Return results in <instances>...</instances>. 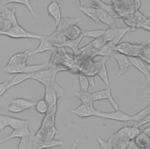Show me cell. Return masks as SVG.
<instances>
[{"mask_svg":"<svg viewBox=\"0 0 150 149\" xmlns=\"http://www.w3.org/2000/svg\"><path fill=\"white\" fill-rule=\"evenodd\" d=\"M99 8L104 9V11H105L107 12H108L109 14H110L111 16H112L114 18H116L117 17V14L112 7V5H110V4H105L104 2H103L100 6Z\"/></svg>","mask_w":150,"mask_h":149,"instance_id":"b9f144b4","label":"cell"},{"mask_svg":"<svg viewBox=\"0 0 150 149\" xmlns=\"http://www.w3.org/2000/svg\"><path fill=\"white\" fill-rule=\"evenodd\" d=\"M141 131V130L139 129V127L134 124L132 126H129L125 124V125L121 129H120L112 136L117 138L132 140Z\"/></svg>","mask_w":150,"mask_h":149,"instance_id":"8992f818","label":"cell"},{"mask_svg":"<svg viewBox=\"0 0 150 149\" xmlns=\"http://www.w3.org/2000/svg\"><path fill=\"white\" fill-rule=\"evenodd\" d=\"M96 116L126 123L128 121L132 120L133 115H129L120 110H118L113 112H103L98 111Z\"/></svg>","mask_w":150,"mask_h":149,"instance_id":"5b68a950","label":"cell"},{"mask_svg":"<svg viewBox=\"0 0 150 149\" xmlns=\"http://www.w3.org/2000/svg\"><path fill=\"white\" fill-rule=\"evenodd\" d=\"M135 143L140 148L145 149L150 141V137L142 130L134 138Z\"/></svg>","mask_w":150,"mask_h":149,"instance_id":"4316f807","label":"cell"},{"mask_svg":"<svg viewBox=\"0 0 150 149\" xmlns=\"http://www.w3.org/2000/svg\"><path fill=\"white\" fill-rule=\"evenodd\" d=\"M9 82L5 81L0 84V96L2 97L5 92L9 89L8 88Z\"/></svg>","mask_w":150,"mask_h":149,"instance_id":"f6af8a7d","label":"cell"},{"mask_svg":"<svg viewBox=\"0 0 150 149\" xmlns=\"http://www.w3.org/2000/svg\"><path fill=\"white\" fill-rule=\"evenodd\" d=\"M149 113H150V104L147 107L141 110L137 114L133 115L132 121L134 122V124H137L138 122L142 120Z\"/></svg>","mask_w":150,"mask_h":149,"instance_id":"d6a6232c","label":"cell"},{"mask_svg":"<svg viewBox=\"0 0 150 149\" xmlns=\"http://www.w3.org/2000/svg\"><path fill=\"white\" fill-rule=\"evenodd\" d=\"M145 149H150V141H149V143L148 145L146 147V148H145Z\"/></svg>","mask_w":150,"mask_h":149,"instance_id":"db71d44e","label":"cell"},{"mask_svg":"<svg viewBox=\"0 0 150 149\" xmlns=\"http://www.w3.org/2000/svg\"><path fill=\"white\" fill-rule=\"evenodd\" d=\"M109 57L107 56H103V57L97 62V75L100 77L101 80L104 82L106 86L110 85V81L108 77V73L106 69L105 63L108 59Z\"/></svg>","mask_w":150,"mask_h":149,"instance_id":"7c38bea8","label":"cell"},{"mask_svg":"<svg viewBox=\"0 0 150 149\" xmlns=\"http://www.w3.org/2000/svg\"><path fill=\"white\" fill-rule=\"evenodd\" d=\"M8 110L10 112L15 113H20V112L25 110V109L23 108H22L19 105H18L16 103H11V104L8 106Z\"/></svg>","mask_w":150,"mask_h":149,"instance_id":"7bdbcfd3","label":"cell"},{"mask_svg":"<svg viewBox=\"0 0 150 149\" xmlns=\"http://www.w3.org/2000/svg\"><path fill=\"white\" fill-rule=\"evenodd\" d=\"M2 35H5L8 36L11 38L13 39H35L40 40L43 38L45 36L42 34H39L34 33L30 32H29L25 29H23L19 25L13 26L10 30L6 32H1L0 33Z\"/></svg>","mask_w":150,"mask_h":149,"instance_id":"7a4b0ae2","label":"cell"},{"mask_svg":"<svg viewBox=\"0 0 150 149\" xmlns=\"http://www.w3.org/2000/svg\"><path fill=\"white\" fill-rule=\"evenodd\" d=\"M79 141V138H77L73 143V144H72V145H71V147H70V149H76V146H77V145Z\"/></svg>","mask_w":150,"mask_h":149,"instance_id":"f907efd6","label":"cell"},{"mask_svg":"<svg viewBox=\"0 0 150 149\" xmlns=\"http://www.w3.org/2000/svg\"><path fill=\"white\" fill-rule=\"evenodd\" d=\"M79 80L80 86V90L87 91L88 86L90 85L87 76H86L82 72H80L79 74Z\"/></svg>","mask_w":150,"mask_h":149,"instance_id":"e575fe53","label":"cell"},{"mask_svg":"<svg viewBox=\"0 0 150 149\" xmlns=\"http://www.w3.org/2000/svg\"><path fill=\"white\" fill-rule=\"evenodd\" d=\"M40 40V43L39 46L33 51H31V55L36 54L38 53H42L47 51H51L52 52L57 51V47L53 46L45 36L43 38L41 39Z\"/></svg>","mask_w":150,"mask_h":149,"instance_id":"2e32d148","label":"cell"},{"mask_svg":"<svg viewBox=\"0 0 150 149\" xmlns=\"http://www.w3.org/2000/svg\"><path fill=\"white\" fill-rule=\"evenodd\" d=\"M66 68L59 67L58 65L54 67H49L47 69H44L35 73L32 78L43 84L45 87L53 86L56 82V74L60 71H64Z\"/></svg>","mask_w":150,"mask_h":149,"instance_id":"6da1fadb","label":"cell"},{"mask_svg":"<svg viewBox=\"0 0 150 149\" xmlns=\"http://www.w3.org/2000/svg\"><path fill=\"white\" fill-rule=\"evenodd\" d=\"M82 32L83 30H81V29L78 26L75 25L71 26L66 32L67 39L69 40L75 39L82 35Z\"/></svg>","mask_w":150,"mask_h":149,"instance_id":"4dcf8cb0","label":"cell"},{"mask_svg":"<svg viewBox=\"0 0 150 149\" xmlns=\"http://www.w3.org/2000/svg\"><path fill=\"white\" fill-rule=\"evenodd\" d=\"M64 142L62 140H42L37 143V149H47L57 146H63Z\"/></svg>","mask_w":150,"mask_h":149,"instance_id":"ffe728a7","label":"cell"},{"mask_svg":"<svg viewBox=\"0 0 150 149\" xmlns=\"http://www.w3.org/2000/svg\"><path fill=\"white\" fill-rule=\"evenodd\" d=\"M37 143L35 141V137L33 138L31 135L21 138L18 146V149H37Z\"/></svg>","mask_w":150,"mask_h":149,"instance_id":"cb8c5ba5","label":"cell"},{"mask_svg":"<svg viewBox=\"0 0 150 149\" xmlns=\"http://www.w3.org/2000/svg\"><path fill=\"white\" fill-rule=\"evenodd\" d=\"M147 67H148V71H149V72H150V64H148V63H147Z\"/></svg>","mask_w":150,"mask_h":149,"instance_id":"11a10c76","label":"cell"},{"mask_svg":"<svg viewBox=\"0 0 150 149\" xmlns=\"http://www.w3.org/2000/svg\"><path fill=\"white\" fill-rule=\"evenodd\" d=\"M47 11L50 16L54 20L55 25L57 26L62 19L60 4L56 0H52V2L47 7Z\"/></svg>","mask_w":150,"mask_h":149,"instance_id":"4fadbf2b","label":"cell"},{"mask_svg":"<svg viewBox=\"0 0 150 149\" xmlns=\"http://www.w3.org/2000/svg\"><path fill=\"white\" fill-rule=\"evenodd\" d=\"M138 27H141L150 31V18H146V19L139 25Z\"/></svg>","mask_w":150,"mask_h":149,"instance_id":"bcb514c9","label":"cell"},{"mask_svg":"<svg viewBox=\"0 0 150 149\" xmlns=\"http://www.w3.org/2000/svg\"><path fill=\"white\" fill-rule=\"evenodd\" d=\"M105 30L98 29V30H83L82 34L83 37H90L94 39H97L103 37L105 34Z\"/></svg>","mask_w":150,"mask_h":149,"instance_id":"1f68e13d","label":"cell"},{"mask_svg":"<svg viewBox=\"0 0 150 149\" xmlns=\"http://www.w3.org/2000/svg\"><path fill=\"white\" fill-rule=\"evenodd\" d=\"M33 74H34L23 73V72H19V73L15 74V75L13 77V78L12 79V80L9 82V84H8L9 89L13 86L20 84L21 83L24 82L25 81H26L29 78H32Z\"/></svg>","mask_w":150,"mask_h":149,"instance_id":"603a6c76","label":"cell"},{"mask_svg":"<svg viewBox=\"0 0 150 149\" xmlns=\"http://www.w3.org/2000/svg\"><path fill=\"white\" fill-rule=\"evenodd\" d=\"M129 59L132 65L135 67L139 71H140L142 74H143L149 84L150 86V76H149V72L148 71L147 67V63L144 61L142 58L139 57H132V56H128Z\"/></svg>","mask_w":150,"mask_h":149,"instance_id":"30bf717a","label":"cell"},{"mask_svg":"<svg viewBox=\"0 0 150 149\" xmlns=\"http://www.w3.org/2000/svg\"><path fill=\"white\" fill-rule=\"evenodd\" d=\"M13 26L14 25L11 21L0 17V33L8 32Z\"/></svg>","mask_w":150,"mask_h":149,"instance_id":"8d00e7d4","label":"cell"},{"mask_svg":"<svg viewBox=\"0 0 150 149\" xmlns=\"http://www.w3.org/2000/svg\"><path fill=\"white\" fill-rule=\"evenodd\" d=\"M107 42L104 38V37H101L97 39H95L93 41H92L90 43H89L87 46L88 47H92L94 50H97L103 46L104 44H105Z\"/></svg>","mask_w":150,"mask_h":149,"instance_id":"f35d334b","label":"cell"},{"mask_svg":"<svg viewBox=\"0 0 150 149\" xmlns=\"http://www.w3.org/2000/svg\"><path fill=\"white\" fill-rule=\"evenodd\" d=\"M93 2H94L99 8V6L103 3V2L101 0H91Z\"/></svg>","mask_w":150,"mask_h":149,"instance_id":"f5cc1de1","label":"cell"},{"mask_svg":"<svg viewBox=\"0 0 150 149\" xmlns=\"http://www.w3.org/2000/svg\"><path fill=\"white\" fill-rule=\"evenodd\" d=\"M49 67V63H45L40 64H34V65H28L26 64L20 72L23 73H29V74H35L40 70L46 69Z\"/></svg>","mask_w":150,"mask_h":149,"instance_id":"484cf974","label":"cell"},{"mask_svg":"<svg viewBox=\"0 0 150 149\" xmlns=\"http://www.w3.org/2000/svg\"><path fill=\"white\" fill-rule=\"evenodd\" d=\"M49 104L44 98L37 101L35 105L36 111L40 114H46L49 110Z\"/></svg>","mask_w":150,"mask_h":149,"instance_id":"836d02e7","label":"cell"},{"mask_svg":"<svg viewBox=\"0 0 150 149\" xmlns=\"http://www.w3.org/2000/svg\"><path fill=\"white\" fill-rule=\"evenodd\" d=\"M139 57L146 63L150 64V44L144 46Z\"/></svg>","mask_w":150,"mask_h":149,"instance_id":"ab89813d","label":"cell"},{"mask_svg":"<svg viewBox=\"0 0 150 149\" xmlns=\"http://www.w3.org/2000/svg\"><path fill=\"white\" fill-rule=\"evenodd\" d=\"M142 131L145 133L146 135H148L149 137H150V127H146L145 128V129H144L142 130Z\"/></svg>","mask_w":150,"mask_h":149,"instance_id":"816d5d0a","label":"cell"},{"mask_svg":"<svg viewBox=\"0 0 150 149\" xmlns=\"http://www.w3.org/2000/svg\"><path fill=\"white\" fill-rule=\"evenodd\" d=\"M64 92V89L59 85L57 82L53 86L45 87L44 99L49 104V106H57V101L63 95Z\"/></svg>","mask_w":150,"mask_h":149,"instance_id":"3957f363","label":"cell"},{"mask_svg":"<svg viewBox=\"0 0 150 149\" xmlns=\"http://www.w3.org/2000/svg\"><path fill=\"white\" fill-rule=\"evenodd\" d=\"M11 103H16L22 108H23L25 110L30 109L33 107H35V105L37 103V101H33L28 100L23 98H15L13 99Z\"/></svg>","mask_w":150,"mask_h":149,"instance_id":"f1b7e54d","label":"cell"},{"mask_svg":"<svg viewBox=\"0 0 150 149\" xmlns=\"http://www.w3.org/2000/svg\"><path fill=\"white\" fill-rule=\"evenodd\" d=\"M47 39L54 46L57 47H64L67 37L66 32L54 30L50 35L46 37Z\"/></svg>","mask_w":150,"mask_h":149,"instance_id":"9a60e30c","label":"cell"},{"mask_svg":"<svg viewBox=\"0 0 150 149\" xmlns=\"http://www.w3.org/2000/svg\"><path fill=\"white\" fill-rule=\"evenodd\" d=\"M111 57H112L116 60L118 64L119 68L118 76L124 74L126 72L128 68L130 65H132L128 56H126L125 54L118 51H115Z\"/></svg>","mask_w":150,"mask_h":149,"instance_id":"52a82bcc","label":"cell"},{"mask_svg":"<svg viewBox=\"0 0 150 149\" xmlns=\"http://www.w3.org/2000/svg\"><path fill=\"white\" fill-rule=\"evenodd\" d=\"M31 51L27 50L13 55L9 60L6 66H18L26 64V60L28 57L31 56Z\"/></svg>","mask_w":150,"mask_h":149,"instance_id":"8fae6325","label":"cell"},{"mask_svg":"<svg viewBox=\"0 0 150 149\" xmlns=\"http://www.w3.org/2000/svg\"><path fill=\"white\" fill-rule=\"evenodd\" d=\"M79 9L83 13H84L86 16L91 18L96 25H98L101 23L97 11V8L79 6Z\"/></svg>","mask_w":150,"mask_h":149,"instance_id":"7402d4cb","label":"cell"},{"mask_svg":"<svg viewBox=\"0 0 150 149\" xmlns=\"http://www.w3.org/2000/svg\"><path fill=\"white\" fill-rule=\"evenodd\" d=\"M145 43L135 44L128 42H123L118 44L116 47V51L125 54L127 56L139 57Z\"/></svg>","mask_w":150,"mask_h":149,"instance_id":"277c9868","label":"cell"},{"mask_svg":"<svg viewBox=\"0 0 150 149\" xmlns=\"http://www.w3.org/2000/svg\"><path fill=\"white\" fill-rule=\"evenodd\" d=\"M131 28L129 27H124V28H120L117 27V32H116V35L115 37L110 41L108 42V44L114 48L115 49L116 46L118 44L119 41L121 40V39L123 37V36L128 32L131 30ZM116 50V49H115Z\"/></svg>","mask_w":150,"mask_h":149,"instance_id":"d4e9b609","label":"cell"},{"mask_svg":"<svg viewBox=\"0 0 150 149\" xmlns=\"http://www.w3.org/2000/svg\"><path fill=\"white\" fill-rule=\"evenodd\" d=\"M150 122V113L149 115H148L145 118H144L142 120H141L139 122H138L137 124H134V125L138 126V127H139L140 126L144 125Z\"/></svg>","mask_w":150,"mask_h":149,"instance_id":"7dc6e473","label":"cell"},{"mask_svg":"<svg viewBox=\"0 0 150 149\" xmlns=\"http://www.w3.org/2000/svg\"><path fill=\"white\" fill-rule=\"evenodd\" d=\"M11 116L6 115H0V130L3 131V130L7 126H9V123L11 120Z\"/></svg>","mask_w":150,"mask_h":149,"instance_id":"60d3db41","label":"cell"},{"mask_svg":"<svg viewBox=\"0 0 150 149\" xmlns=\"http://www.w3.org/2000/svg\"><path fill=\"white\" fill-rule=\"evenodd\" d=\"M79 2H80V6L94 7L97 8H98V6L91 0H79Z\"/></svg>","mask_w":150,"mask_h":149,"instance_id":"ee69618b","label":"cell"},{"mask_svg":"<svg viewBox=\"0 0 150 149\" xmlns=\"http://www.w3.org/2000/svg\"><path fill=\"white\" fill-rule=\"evenodd\" d=\"M94 76H93V75H89V76H87V78H88V79L90 84L91 86H94Z\"/></svg>","mask_w":150,"mask_h":149,"instance_id":"681fc988","label":"cell"},{"mask_svg":"<svg viewBox=\"0 0 150 149\" xmlns=\"http://www.w3.org/2000/svg\"><path fill=\"white\" fill-rule=\"evenodd\" d=\"M69 111L80 118H83L93 116H96L98 110L96 109L93 106L81 103L76 109H70Z\"/></svg>","mask_w":150,"mask_h":149,"instance_id":"ba28073f","label":"cell"},{"mask_svg":"<svg viewBox=\"0 0 150 149\" xmlns=\"http://www.w3.org/2000/svg\"><path fill=\"white\" fill-rule=\"evenodd\" d=\"M117 28L116 26H114L109 27V28L105 30V34L103 37L107 43L111 41L115 37L117 32Z\"/></svg>","mask_w":150,"mask_h":149,"instance_id":"74e56055","label":"cell"},{"mask_svg":"<svg viewBox=\"0 0 150 149\" xmlns=\"http://www.w3.org/2000/svg\"><path fill=\"white\" fill-rule=\"evenodd\" d=\"M9 3H18V4H23L24 5H25L27 8L28 9V10L29 11V12H30L33 18H34L35 16V12L33 9V7L32 6L29 0H9L7 2H6L5 4H2L3 5H5L8 4Z\"/></svg>","mask_w":150,"mask_h":149,"instance_id":"d590c367","label":"cell"},{"mask_svg":"<svg viewBox=\"0 0 150 149\" xmlns=\"http://www.w3.org/2000/svg\"><path fill=\"white\" fill-rule=\"evenodd\" d=\"M81 19L79 18L64 17L61 19L56 26V29L55 30L66 32L71 26L75 25L77 22L81 21Z\"/></svg>","mask_w":150,"mask_h":149,"instance_id":"5bb4252c","label":"cell"},{"mask_svg":"<svg viewBox=\"0 0 150 149\" xmlns=\"http://www.w3.org/2000/svg\"><path fill=\"white\" fill-rule=\"evenodd\" d=\"M97 11L101 22L108 25L109 27L115 26V18L107 12L104 9L97 8Z\"/></svg>","mask_w":150,"mask_h":149,"instance_id":"d6986e66","label":"cell"},{"mask_svg":"<svg viewBox=\"0 0 150 149\" xmlns=\"http://www.w3.org/2000/svg\"><path fill=\"white\" fill-rule=\"evenodd\" d=\"M8 1H9V0H3L2 1V4H5L6 2H7Z\"/></svg>","mask_w":150,"mask_h":149,"instance_id":"9f6ffc18","label":"cell"},{"mask_svg":"<svg viewBox=\"0 0 150 149\" xmlns=\"http://www.w3.org/2000/svg\"><path fill=\"white\" fill-rule=\"evenodd\" d=\"M93 97L94 102L97 101L107 99L110 102L111 106L115 110H119V106L112 96L110 88H107L105 89L96 91L93 93Z\"/></svg>","mask_w":150,"mask_h":149,"instance_id":"9c48e42d","label":"cell"},{"mask_svg":"<svg viewBox=\"0 0 150 149\" xmlns=\"http://www.w3.org/2000/svg\"><path fill=\"white\" fill-rule=\"evenodd\" d=\"M28 126H29V120L11 116L9 126L13 129H19Z\"/></svg>","mask_w":150,"mask_h":149,"instance_id":"f546056e","label":"cell"},{"mask_svg":"<svg viewBox=\"0 0 150 149\" xmlns=\"http://www.w3.org/2000/svg\"><path fill=\"white\" fill-rule=\"evenodd\" d=\"M15 11L16 10L15 8L9 9L5 5H2L0 17L11 21L14 25V26H16L19 25V23L16 19Z\"/></svg>","mask_w":150,"mask_h":149,"instance_id":"ac0fdd59","label":"cell"},{"mask_svg":"<svg viewBox=\"0 0 150 149\" xmlns=\"http://www.w3.org/2000/svg\"><path fill=\"white\" fill-rule=\"evenodd\" d=\"M30 134L31 133L29 129V126H25L22 128H19V129H13V131L10 135L5 137L4 138H2L0 141V144H2L6 141H8L10 139L14 138H25L30 136Z\"/></svg>","mask_w":150,"mask_h":149,"instance_id":"e0dca14e","label":"cell"},{"mask_svg":"<svg viewBox=\"0 0 150 149\" xmlns=\"http://www.w3.org/2000/svg\"><path fill=\"white\" fill-rule=\"evenodd\" d=\"M83 34L81 35L80 37L73 39V40H69L67 39L64 44V47H67L70 48L71 49L73 52L74 53V55H77L79 54L80 53V50L79 49V44L81 42L82 39L83 38Z\"/></svg>","mask_w":150,"mask_h":149,"instance_id":"83f0119b","label":"cell"},{"mask_svg":"<svg viewBox=\"0 0 150 149\" xmlns=\"http://www.w3.org/2000/svg\"><path fill=\"white\" fill-rule=\"evenodd\" d=\"M126 149H142L140 147H139L135 143V141L134 140V139L132 140H130L129 141V143L126 148Z\"/></svg>","mask_w":150,"mask_h":149,"instance_id":"c3c4849f","label":"cell"},{"mask_svg":"<svg viewBox=\"0 0 150 149\" xmlns=\"http://www.w3.org/2000/svg\"><path fill=\"white\" fill-rule=\"evenodd\" d=\"M73 95L81 102V103L94 106L93 93L80 90V91L74 92Z\"/></svg>","mask_w":150,"mask_h":149,"instance_id":"44dd1931","label":"cell"}]
</instances>
